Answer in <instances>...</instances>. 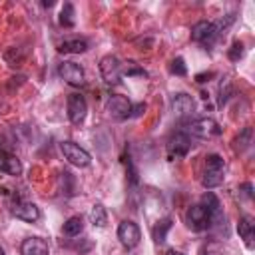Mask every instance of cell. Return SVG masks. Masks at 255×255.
<instances>
[{
  "instance_id": "1f68e13d",
  "label": "cell",
  "mask_w": 255,
  "mask_h": 255,
  "mask_svg": "<svg viewBox=\"0 0 255 255\" xmlns=\"http://www.w3.org/2000/svg\"><path fill=\"white\" fill-rule=\"evenodd\" d=\"M168 255H183V253H182V251H176V249H170Z\"/></svg>"
},
{
  "instance_id": "484cf974",
  "label": "cell",
  "mask_w": 255,
  "mask_h": 255,
  "mask_svg": "<svg viewBox=\"0 0 255 255\" xmlns=\"http://www.w3.org/2000/svg\"><path fill=\"white\" fill-rule=\"evenodd\" d=\"M170 72L176 74V76H185L187 74V68H185L183 58H174L172 64H170Z\"/></svg>"
},
{
  "instance_id": "ba28073f",
  "label": "cell",
  "mask_w": 255,
  "mask_h": 255,
  "mask_svg": "<svg viewBox=\"0 0 255 255\" xmlns=\"http://www.w3.org/2000/svg\"><path fill=\"white\" fill-rule=\"evenodd\" d=\"M118 239L126 249H134L140 245L142 241V231L138 227V223H134L132 219H124L118 225Z\"/></svg>"
},
{
  "instance_id": "9c48e42d",
  "label": "cell",
  "mask_w": 255,
  "mask_h": 255,
  "mask_svg": "<svg viewBox=\"0 0 255 255\" xmlns=\"http://www.w3.org/2000/svg\"><path fill=\"white\" fill-rule=\"evenodd\" d=\"M108 114L114 120H118V122L128 120L130 114H132V102L126 96H122V94L110 96V100H108Z\"/></svg>"
},
{
  "instance_id": "83f0119b",
  "label": "cell",
  "mask_w": 255,
  "mask_h": 255,
  "mask_svg": "<svg viewBox=\"0 0 255 255\" xmlns=\"http://www.w3.org/2000/svg\"><path fill=\"white\" fill-rule=\"evenodd\" d=\"M122 76H146L144 68H138L136 62H128V66H122Z\"/></svg>"
},
{
  "instance_id": "d6a6232c",
  "label": "cell",
  "mask_w": 255,
  "mask_h": 255,
  "mask_svg": "<svg viewBox=\"0 0 255 255\" xmlns=\"http://www.w3.org/2000/svg\"><path fill=\"white\" fill-rule=\"evenodd\" d=\"M42 6L44 8H50V6H54V2H52V0H50V2H42Z\"/></svg>"
},
{
  "instance_id": "8fae6325",
  "label": "cell",
  "mask_w": 255,
  "mask_h": 255,
  "mask_svg": "<svg viewBox=\"0 0 255 255\" xmlns=\"http://www.w3.org/2000/svg\"><path fill=\"white\" fill-rule=\"evenodd\" d=\"M88 114V102L82 94H70L68 96V118L72 124L80 126L86 120Z\"/></svg>"
},
{
  "instance_id": "d4e9b609",
  "label": "cell",
  "mask_w": 255,
  "mask_h": 255,
  "mask_svg": "<svg viewBox=\"0 0 255 255\" xmlns=\"http://www.w3.org/2000/svg\"><path fill=\"white\" fill-rule=\"evenodd\" d=\"M199 255H223V249H221V245H219V243L210 241V243H206V245L201 247Z\"/></svg>"
},
{
  "instance_id": "f546056e",
  "label": "cell",
  "mask_w": 255,
  "mask_h": 255,
  "mask_svg": "<svg viewBox=\"0 0 255 255\" xmlns=\"http://www.w3.org/2000/svg\"><path fill=\"white\" fill-rule=\"evenodd\" d=\"M216 74L214 72H203V74H197L195 76V82L197 84H203V82H210V78H214Z\"/></svg>"
},
{
  "instance_id": "44dd1931",
  "label": "cell",
  "mask_w": 255,
  "mask_h": 255,
  "mask_svg": "<svg viewBox=\"0 0 255 255\" xmlns=\"http://www.w3.org/2000/svg\"><path fill=\"white\" fill-rule=\"evenodd\" d=\"M233 94V84L229 78H221L219 82V88H218V106H225L227 100L231 98Z\"/></svg>"
},
{
  "instance_id": "2e32d148",
  "label": "cell",
  "mask_w": 255,
  "mask_h": 255,
  "mask_svg": "<svg viewBox=\"0 0 255 255\" xmlns=\"http://www.w3.org/2000/svg\"><path fill=\"white\" fill-rule=\"evenodd\" d=\"M237 231H239L241 239L245 241V245L251 249V247H253V237H255V223H253V219H251L249 216H245V218L239 219Z\"/></svg>"
},
{
  "instance_id": "30bf717a",
  "label": "cell",
  "mask_w": 255,
  "mask_h": 255,
  "mask_svg": "<svg viewBox=\"0 0 255 255\" xmlns=\"http://www.w3.org/2000/svg\"><path fill=\"white\" fill-rule=\"evenodd\" d=\"M58 74H60V78H62L66 84H70V86L80 88V86L86 84L84 68H82L80 64H76V62H62V64L58 66Z\"/></svg>"
},
{
  "instance_id": "7402d4cb",
  "label": "cell",
  "mask_w": 255,
  "mask_h": 255,
  "mask_svg": "<svg viewBox=\"0 0 255 255\" xmlns=\"http://www.w3.org/2000/svg\"><path fill=\"white\" fill-rule=\"evenodd\" d=\"M251 136H253V130L251 128H243L241 132H239V136L235 138V142H233V149L235 151H245L247 147H249V144H251Z\"/></svg>"
},
{
  "instance_id": "7c38bea8",
  "label": "cell",
  "mask_w": 255,
  "mask_h": 255,
  "mask_svg": "<svg viewBox=\"0 0 255 255\" xmlns=\"http://www.w3.org/2000/svg\"><path fill=\"white\" fill-rule=\"evenodd\" d=\"M10 212H12L14 218H18V219H22V221H28V223H34V221L40 219V210H38L36 203H32V201L16 199V201L12 203Z\"/></svg>"
},
{
  "instance_id": "d6986e66",
  "label": "cell",
  "mask_w": 255,
  "mask_h": 255,
  "mask_svg": "<svg viewBox=\"0 0 255 255\" xmlns=\"http://www.w3.org/2000/svg\"><path fill=\"white\" fill-rule=\"evenodd\" d=\"M62 229H64V235H68V237L80 235L84 231V218L82 216H72L70 219H66V223H64Z\"/></svg>"
},
{
  "instance_id": "8992f818",
  "label": "cell",
  "mask_w": 255,
  "mask_h": 255,
  "mask_svg": "<svg viewBox=\"0 0 255 255\" xmlns=\"http://www.w3.org/2000/svg\"><path fill=\"white\" fill-rule=\"evenodd\" d=\"M60 149H62L64 158H66L72 166H76V168H88V166H90V162H92L90 154H88V151H86L84 147H80L76 142L66 140V142H62V144H60Z\"/></svg>"
},
{
  "instance_id": "836d02e7",
  "label": "cell",
  "mask_w": 255,
  "mask_h": 255,
  "mask_svg": "<svg viewBox=\"0 0 255 255\" xmlns=\"http://www.w3.org/2000/svg\"><path fill=\"white\" fill-rule=\"evenodd\" d=\"M0 255H4V249H2V245H0Z\"/></svg>"
},
{
  "instance_id": "4316f807",
  "label": "cell",
  "mask_w": 255,
  "mask_h": 255,
  "mask_svg": "<svg viewBox=\"0 0 255 255\" xmlns=\"http://www.w3.org/2000/svg\"><path fill=\"white\" fill-rule=\"evenodd\" d=\"M124 164H126V168H128L130 183H132V185H138V170H136V166H134L132 158H130V156H124Z\"/></svg>"
},
{
  "instance_id": "e0dca14e",
  "label": "cell",
  "mask_w": 255,
  "mask_h": 255,
  "mask_svg": "<svg viewBox=\"0 0 255 255\" xmlns=\"http://www.w3.org/2000/svg\"><path fill=\"white\" fill-rule=\"evenodd\" d=\"M58 50H60V52H64V54H84L88 50V40H84V38L64 40Z\"/></svg>"
},
{
  "instance_id": "ffe728a7",
  "label": "cell",
  "mask_w": 255,
  "mask_h": 255,
  "mask_svg": "<svg viewBox=\"0 0 255 255\" xmlns=\"http://www.w3.org/2000/svg\"><path fill=\"white\" fill-rule=\"evenodd\" d=\"M90 221L96 225V227H104L108 223V216H106V210L102 203H94L92 210H90Z\"/></svg>"
},
{
  "instance_id": "277c9868",
  "label": "cell",
  "mask_w": 255,
  "mask_h": 255,
  "mask_svg": "<svg viewBox=\"0 0 255 255\" xmlns=\"http://www.w3.org/2000/svg\"><path fill=\"white\" fill-rule=\"evenodd\" d=\"M187 134H193V136L203 138V140H210V138L219 136L221 128L214 118H195L187 124Z\"/></svg>"
},
{
  "instance_id": "5b68a950",
  "label": "cell",
  "mask_w": 255,
  "mask_h": 255,
  "mask_svg": "<svg viewBox=\"0 0 255 255\" xmlns=\"http://www.w3.org/2000/svg\"><path fill=\"white\" fill-rule=\"evenodd\" d=\"M219 36L221 34L218 30V26L214 22H208V20H199L191 28V40L197 44H203V46H212Z\"/></svg>"
},
{
  "instance_id": "603a6c76",
  "label": "cell",
  "mask_w": 255,
  "mask_h": 255,
  "mask_svg": "<svg viewBox=\"0 0 255 255\" xmlns=\"http://www.w3.org/2000/svg\"><path fill=\"white\" fill-rule=\"evenodd\" d=\"M58 20H60V26H64V28H72L74 26V4L72 2H66L62 6Z\"/></svg>"
},
{
  "instance_id": "4dcf8cb0",
  "label": "cell",
  "mask_w": 255,
  "mask_h": 255,
  "mask_svg": "<svg viewBox=\"0 0 255 255\" xmlns=\"http://www.w3.org/2000/svg\"><path fill=\"white\" fill-rule=\"evenodd\" d=\"M239 191H243L245 197H253V185H251V183H243V185L239 187Z\"/></svg>"
},
{
  "instance_id": "3957f363",
  "label": "cell",
  "mask_w": 255,
  "mask_h": 255,
  "mask_svg": "<svg viewBox=\"0 0 255 255\" xmlns=\"http://www.w3.org/2000/svg\"><path fill=\"white\" fill-rule=\"evenodd\" d=\"M168 158L174 162V160H180V158H185L191 149V138L187 132H176L170 136L168 140Z\"/></svg>"
},
{
  "instance_id": "6da1fadb",
  "label": "cell",
  "mask_w": 255,
  "mask_h": 255,
  "mask_svg": "<svg viewBox=\"0 0 255 255\" xmlns=\"http://www.w3.org/2000/svg\"><path fill=\"white\" fill-rule=\"evenodd\" d=\"M225 174V162L219 154H210L206 158V172H203L201 178V185L206 189H214L218 185L223 183V176Z\"/></svg>"
},
{
  "instance_id": "4fadbf2b",
  "label": "cell",
  "mask_w": 255,
  "mask_h": 255,
  "mask_svg": "<svg viewBox=\"0 0 255 255\" xmlns=\"http://www.w3.org/2000/svg\"><path fill=\"white\" fill-rule=\"evenodd\" d=\"M172 108L182 120H187L195 112V102H193V98L189 94L180 92V94H174V98H172Z\"/></svg>"
},
{
  "instance_id": "52a82bcc",
  "label": "cell",
  "mask_w": 255,
  "mask_h": 255,
  "mask_svg": "<svg viewBox=\"0 0 255 255\" xmlns=\"http://www.w3.org/2000/svg\"><path fill=\"white\" fill-rule=\"evenodd\" d=\"M100 74L106 84H120L122 78V62L118 56L108 54L100 60Z\"/></svg>"
},
{
  "instance_id": "ac0fdd59",
  "label": "cell",
  "mask_w": 255,
  "mask_h": 255,
  "mask_svg": "<svg viewBox=\"0 0 255 255\" xmlns=\"http://www.w3.org/2000/svg\"><path fill=\"white\" fill-rule=\"evenodd\" d=\"M172 225H174V223H172L170 218H166V219H162V221H158V223L154 225V229H151V235H154V241H156L158 245H164V243H166Z\"/></svg>"
},
{
  "instance_id": "7a4b0ae2",
  "label": "cell",
  "mask_w": 255,
  "mask_h": 255,
  "mask_svg": "<svg viewBox=\"0 0 255 255\" xmlns=\"http://www.w3.org/2000/svg\"><path fill=\"white\" fill-rule=\"evenodd\" d=\"M185 223L191 231H206L212 229V216L208 214V210L201 206V203H195L185 212Z\"/></svg>"
},
{
  "instance_id": "cb8c5ba5",
  "label": "cell",
  "mask_w": 255,
  "mask_h": 255,
  "mask_svg": "<svg viewBox=\"0 0 255 255\" xmlns=\"http://www.w3.org/2000/svg\"><path fill=\"white\" fill-rule=\"evenodd\" d=\"M243 42H239V40H235L233 44H231V48H229V52H227V56H229V60L231 62H237V60H241L243 58Z\"/></svg>"
},
{
  "instance_id": "5bb4252c",
  "label": "cell",
  "mask_w": 255,
  "mask_h": 255,
  "mask_svg": "<svg viewBox=\"0 0 255 255\" xmlns=\"http://www.w3.org/2000/svg\"><path fill=\"white\" fill-rule=\"evenodd\" d=\"M20 255H50L48 241L42 237H28L20 245Z\"/></svg>"
},
{
  "instance_id": "9a60e30c",
  "label": "cell",
  "mask_w": 255,
  "mask_h": 255,
  "mask_svg": "<svg viewBox=\"0 0 255 255\" xmlns=\"http://www.w3.org/2000/svg\"><path fill=\"white\" fill-rule=\"evenodd\" d=\"M0 172H4L8 176H20L22 174V164L16 156L8 154L6 149L0 147Z\"/></svg>"
},
{
  "instance_id": "f1b7e54d",
  "label": "cell",
  "mask_w": 255,
  "mask_h": 255,
  "mask_svg": "<svg viewBox=\"0 0 255 255\" xmlns=\"http://www.w3.org/2000/svg\"><path fill=\"white\" fill-rule=\"evenodd\" d=\"M146 108H147V106L144 104V102H140V104H136V106L132 104V114H130V118H140V116L146 112Z\"/></svg>"
}]
</instances>
